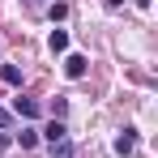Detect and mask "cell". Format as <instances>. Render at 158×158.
Segmentation results:
<instances>
[{
  "label": "cell",
  "mask_w": 158,
  "mask_h": 158,
  "mask_svg": "<svg viewBox=\"0 0 158 158\" xmlns=\"http://www.w3.org/2000/svg\"><path fill=\"white\" fill-rule=\"evenodd\" d=\"M9 124H13V115H9V111L0 107V128H9Z\"/></svg>",
  "instance_id": "obj_9"
},
{
  "label": "cell",
  "mask_w": 158,
  "mask_h": 158,
  "mask_svg": "<svg viewBox=\"0 0 158 158\" xmlns=\"http://www.w3.org/2000/svg\"><path fill=\"white\" fill-rule=\"evenodd\" d=\"M85 64H90V60H85V56H64V77H73V81H81L85 77Z\"/></svg>",
  "instance_id": "obj_1"
},
{
  "label": "cell",
  "mask_w": 158,
  "mask_h": 158,
  "mask_svg": "<svg viewBox=\"0 0 158 158\" xmlns=\"http://www.w3.org/2000/svg\"><path fill=\"white\" fill-rule=\"evenodd\" d=\"M52 158H73V145H69V141H60V145H52Z\"/></svg>",
  "instance_id": "obj_8"
},
{
  "label": "cell",
  "mask_w": 158,
  "mask_h": 158,
  "mask_svg": "<svg viewBox=\"0 0 158 158\" xmlns=\"http://www.w3.org/2000/svg\"><path fill=\"white\" fill-rule=\"evenodd\" d=\"M132 150H137V132L124 128L120 137H115V154H132Z\"/></svg>",
  "instance_id": "obj_4"
},
{
  "label": "cell",
  "mask_w": 158,
  "mask_h": 158,
  "mask_svg": "<svg viewBox=\"0 0 158 158\" xmlns=\"http://www.w3.org/2000/svg\"><path fill=\"white\" fill-rule=\"evenodd\" d=\"M43 137H47L52 145H60V141H69V128H64V120H52V124L43 128Z\"/></svg>",
  "instance_id": "obj_3"
},
{
  "label": "cell",
  "mask_w": 158,
  "mask_h": 158,
  "mask_svg": "<svg viewBox=\"0 0 158 158\" xmlns=\"http://www.w3.org/2000/svg\"><path fill=\"white\" fill-rule=\"evenodd\" d=\"M17 141H22V150H30V145L39 141V132H34V128H22V132H17Z\"/></svg>",
  "instance_id": "obj_7"
},
{
  "label": "cell",
  "mask_w": 158,
  "mask_h": 158,
  "mask_svg": "<svg viewBox=\"0 0 158 158\" xmlns=\"http://www.w3.org/2000/svg\"><path fill=\"white\" fill-rule=\"evenodd\" d=\"M120 4H124V0H107V9H120Z\"/></svg>",
  "instance_id": "obj_10"
},
{
  "label": "cell",
  "mask_w": 158,
  "mask_h": 158,
  "mask_svg": "<svg viewBox=\"0 0 158 158\" xmlns=\"http://www.w3.org/2000/svg\"><path fill=\"white\" fill-rule=\"evenodd\" d=\"M52 52H69V30H52Z\"/></svg>",
  "instance_id": "obj_6"
},
{
  "label": "cell",
  "mask_w": 158,
  "mask_h": 158,
  "mask_svg": "<svg viewBox=\"0 0 158 158\" xmlns=\"http://www.w3.org/2000/svg\"><path fill=\"white\" fill-rule=\"evenodd\" d=\"M0 81H4V85H22V69H17V64H4V69H0Z\"/></svg>",
  "instance_id": "obj_5"
},
{
  "label": "cell",
  "mask_w": 158,
  "mask_h": 158,
  "mask_svg": "<svg viewBox=\"0 0 158 158\" xmlns=\"http://www.w3.org/2000/svg\"><path fill=\"white\" fill-rule=\"evenodd\" d=\"M13 111H17L22 120H39V103H34V98H22V94L13 98Z\"/></svg>",
  "instance_id": "obj_2"
}]
</instances>
